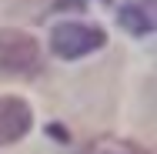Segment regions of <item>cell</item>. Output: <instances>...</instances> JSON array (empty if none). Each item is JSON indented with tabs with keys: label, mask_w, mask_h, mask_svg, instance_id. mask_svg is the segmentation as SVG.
Returning a JSON list of instances; mask_svg holds the SVG:
<instances>
[{
	"label": "cell",
	"mask_w": 157,
	"mask_h": 154,
	"mask_svg": "<svg viewBox=\"0 0 157 154\" xmlns=\"http://www.w3.org/2000/svg\"><path fill=\"white\" fill-rule=\"evenodd\" d=\"M147 3H154V0H147Z\"/></svg>",
	"instance_id": "8992f818"
},
{
	"label": "cell",
	"mask_w": 157,
	"mask_h": 154,
	"mask_svg": "<svg viewBox=\"0 0 157 154\" xmlns=\"http://www.w3.org/2000/svg\"><path fill=\"white\" fill-rule=\"evenodd\" d=\"M84 154H151L147 148H140L137 141H127V137H94Z\"/></svg>",
	"instance_id": "5b68a950"
},
{
	"label": "cell",
	"mask_w": 157,
	"mask_h": 154,
	"mask_svg": "<svg viewBox=\"0 0 157 154\" xmlns=\"http://www.w3.org/2000/svg\"><path fill=\"white\" fill-rule=\"evenodd\" d=\"M117 20H121V27L130 30L134 37H147V34L154 30V20H151L147 7H140V3H124V7L117 10Z\"/></svg>",
	"instance_id": "277c9868"
},
{
	"label": "cell",
	"mask_w": 157,
	"mask_h": 154,
	"mask_svg": "<svg viewBox=\"0 0 157 154\" xmlns=\"http://www.w3.org/2000/svg\"><path fill=\"white\" fill-rule=\"evenodd\" d=\"M30 127H33L30 104H27L24 97H10V94H3V97H0V148L17 144L20 137H27Z\"/></svg>",
	"instance_id": "3957f363"
},
{
	"label": "cell",
	"mask_w": 157,
	"mask_h": 154,
	"mask_svg": "<svg viewBox=\"0 0 157 154\" xmlns=\"http://www.w3.org/2000/svg\"><path fill=\"white\" fill-rule=\"evenodd\" d=\"M107 44V34L100 30L97 24H77V20H67L50 27V50L60 57V61H77V57H87Z\"/></svg>",
	"instance_id": "6da1fadb"
},
{
	"label": "cell",
	"mask_w": 157,
	"mask_h": 154,
	"mask_svg": "<svg viewBox=\"0 0 157 154\" xmlns=\"http://www.w3.org/2000/svg\"><path fill=\"white\" fill-rule=\"evenodd\" d=\"M44 70L40 47L24 30H0V74H24L33 77Z\"/></svg>",
	"instance_id": "7a4b0ae2"
}]
</instances>
